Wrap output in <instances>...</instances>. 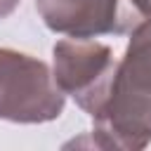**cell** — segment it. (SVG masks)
<instances>
[{
  "mask_svg": "<svg viewBox=\"0 0 151 151\" xmlns=\"http://www.w3.org/2000/svg\"><path fill=\"white\" fill-rule=\"evenodd\" d=\"M92 120V139L99 149L139 151L151 144V19L130 31L106 101Z\"/></svg>",
  "mask_w": 151,
  "mask_h": 151,
  "instance_id": "obj_1",
  "label": "cell"
},
{
  "mask_svg": "<svg viewBox=\"0 0 151 151\" xmlns=\"http://www.w3.org/2000/svg\"><path fill=\"white\" fill-rule=\"evenodd\" d=\"M66 94L57 87L52 68L26 52L0 47V120L38 125L64 113Z\"/></svg>",
  "mask_w": 151,
  "mask_h": 151,
  "instance_id": "obj_2",
  "label": "cell"
},
{
  "mask_svg": "<svg viewBox=\"0 0 151 151\" xmlns=\"http://www.w3.org/2000/svg\"><path fill=\"white\" fill-rule=\"evenodd\" d=\"M113 50L94 38H66L52 47V76L57 87L92 118L111 90L116 73Z\"/></svg>",
  "mask_w": 151,
  "mask_h": 151,
  "instance_id": "obj_3",
  "label": "cell"
},
{
  "mask_svg": "<svg viewBox=\"0 0 151 151\" xmlns=\"http://www.w3.org/2000/svg\"><path fill=\"white\" fill-rule=\"evenodd\" d=\"M35 9L50 31L80 40L125 35L139 24L127 0H35Z\"/></svg>",
  "mask_w": 151,
  "mask_h": 151,
  "instance_id": "obj_4",
  "label": "cell"
},
{
  "mask_svg": "<svg viewBox=\"0 0 151 151\" xmlns=\"http://www.w3.org/2000/svg\"><path fill=\"white\" fill-rule=\"evenodd\" d=\"M127 5L134 9V14L139 17V21L151 19V0H127Z\"/></svg>",
  "mask_w": 151,
  "mask_h": 151,
  "instance_id": "obj_5",
  "label": "cell"
},
{
  "mask_svg": "<svg viewBox=\"0 0 151 151\" xmlns=\"http://www.w3.org/2000/svg\"><path fill=\"white\" fill-rule=\"evenodd\" d=\"M21 0H0V19H7L17 7H19Z\"/></svg>",
  "mask_w": 151,
  "mask_h": 151,
  "instance_id": "obj_6",
  "label": "cell"
}]
</instances>
